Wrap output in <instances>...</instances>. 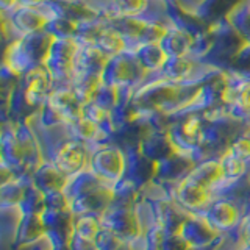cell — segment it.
<instances>
[{
	"label": "cell",
	"instance_id": "obj_1",
	"mask_svg": "<svg viewBox=\"0 0 250 250\" xmlns=\"http://www.w3.org/2000/svg\"><path fill=\"white\" fill-rule=\"evenodd\" d=\"M147 75L148 74L141 67L135 53L127 50L108 60L102 74V84L114 88L127 96H133V92L146 82Z\"/></svg>",
	"mask_w": 250,
	"mask_h": 250
},
{
	"label": "cell",
	"instance_id": "obj_2",
	"mask_svg": "<svg viewBox=\"0 0 250 250\" xmlns=\"http://www.w3.org/2000/svg\"><path fill=\"white\" fill-rule=\"evenodd\" d=\"M78 50H80V42L74 36H52L42 66L49 72L53 86L72 83Z\"/></svg>",
	"mask_w": 250,
	"mask_h": 250
},
{
	"label": "cell",
	"instance_id": "obj_3",
	"mask_svg": "<svg viewBox=\"0 0 250 250\" xmlns=\"http://www.w3.org/2000/svg\"><path fill=\"white\" fill-rule=\"evenodd\" d=\"M170 18L172 14L169 18H106V22L127 41L131 50L141 44L160 42Z\"/></svg>",
	"mask_w": 250,
	"mask_h": 250
},
{
	"label": "cell",
	"instance_id": "obj_4",
	"mask_svg": "<svg viewBox=\"0 0 250 250\" xmlns=\"http://www.w3.org/2000/svg\"><path fill=\"white\" fill-rule=\"evenodd\" d=\"M219 72V69L211 66L203 58L197 57H177L167 58L164 66L158 72L147 75L148 78H158V80L183 83V84H200L211 75Z\"/></svg>",
	"mask_w": 250,
	"mask_h": 250
},
{
	"label": "cell",
	"instance_id": "obj_5",
	"mask_svg": "<svg viewBox=\"0 0 250 250\" xmlns=\"http://www.w3.org/2000/svg\"><path fill=\"white\" fill-rule=\"evenodd\" d=\"M2 16L10 19L16 35L22 38L49 31L52 23L60 18V11L55 0H50L39 6H19L11 14Z\"/></svg>",
	"mask_w": 250,
	"mask_h": 250
},
{
	"label": "cell",
	"instance_id": "obj_6",
	"mask_svg": "<svg viewBox=\"0 0 250 250\" xmlns=\"http://www.w3.org/2000/svg\"><path fill=\"white\" fill-rule=\"evenodd\" d=\"M172 10L164 0H108L105 18H169Z\"/></svg>",
	"mask_w": 250,
	"mask_h": 250
},
{
	"label": "cell",
	"instance_id": "obj_7",
	"mask_svg": "<svg viewBox=\"0 0 250 250\" xmlns=\"http://www.w3.org/2000/svg\"><path fill=\"white\" fill-rule=\"evenodd\" d=\"M131 52L135 53L141 67H143L148 75L158 72L169 58L160 42L141 44L135 47V49H131Z\"/></svg>",
	"mask_w": 250,
	"mask_h": 250
},
{
	"label": "cell",
	"instance_id": "obj_8",
	"mask_svg": "<svg viewBox=\"0 0 250 250\" xmlns=\"http://www.w3.org/2000/svg\"><path fill=\"white\" fill-rule=\"evenodd\" d=\"M92 45L97 47V49L104 55H106L108 58L117 57V55H121L124 52L130 50L127 41H125V39L119 33H117L116 30H113L111 27L108 25L106 18H105L104 25H102V28L97 33L96 39H94Z\"/></svg>",
	"mask_w": 250,
	"mask_h": 250
},
{
	"label": "cell",
	"instance_id": "obj_9",
	"mask_svg": "<svg viewBox=\"0 0 250 250\" xmlns=\"http://www.w3.org/2000/svg\"><path fill=\"white\" fill-rule=\"evenodd\" d=\"M227 21L242 41L250 42V0H241L227 16Z\"/></svg>",
	"mask_w": 250,
	"mask_h": 250
},
{
	"label": "cell",
	"instance_id": "obj_10",
	"mask_svg": "<svg viewBox=\"0 0 250 250\" xmlns=\"http://www.w3.org/2000/svg\"><path fill=\"white\" fill-rule=\"evenodd\" d=\"M19 0H0V8H2V14H11L13 11L18 10Z\"/></svg>",
	"mask_w": 250,
	"mask_h": 250
},
{
	"label": "cell",
	"instance_id": "obj_11",
	"mask_svg": "<svg viewBox=\"0 0 250 250\" xmlns=\"http://www.w3.org/2000/svg\"><path fill=\"white\" fill-rule=\"evenodd\" d=\"M47 2H50V0H19V5L21 6H39Z\"/></svg>",
	"mask_w": 250,
	"mask_h": 250
}]
</instances>
